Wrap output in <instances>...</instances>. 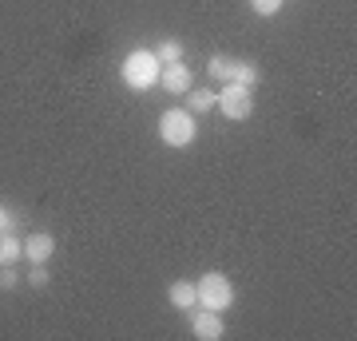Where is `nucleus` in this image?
<instances>
[{
    "label": "nucleus",
    "instance_id": "15",
    "mask_svg": "<svg viewBox=\"0 0 357 341\" xmlns=\"http://www.w3.org/2000/svg\"><path fill=\"white\" fill-rule=\"evenodd\" d=\"M20 286V270L16 266H0V290H16Z\"/></svg>",
    "mask_w": 357,
    "mask_h": 341
},
{
    "label": "nucleus",
    "instance_id": "10",
    "mask_svg": "<svg viewBox=\"0 0 357 341\" xmlns=\"http://www.w3.org/2000/svg\"><path fill=\"white\" fill-rule=\"evenodd\" d=\"M20 258H24V238L13 227L0 230V266H16Z\"/></svg>",
    "mask_w": 357,
    "mask_h": 341
},
{
    "label": "nucleus",
    "instance_id": "9",
    "mask_svg": "<svg viewBox=\"0 0 357 341\" xmlns=\"http://www.w3.org/2000/svg\"><path fill=\"white\" fill-rule=\"evenodd\" d=\"M52 254H56V238H52L48 230H36V234L24 238V258L28 262H48Z\"/></svg>",
    "mask_w": 357,
    "mask_h": 341
},
{
    "label": "nucleus",
    "instance_id": "3",
    "mask_svg": "<svg viewBox=\"0 0 357 341\" xmlns=\"http://www.w3.org/2000/svg\"><path fill=\"white\" fill-rule=\"evenodd\" d=\"M159 139L167 147H191L199 139V123H195V115L187 107H167L159 115Z\"/></svg>",
    "mask_w": 357,
    "mask_h": 341
},
{
    "label": "nucleus",
    "instance_id": "12",
    "mask_svg": "<svg viewBox=\"0 0 357 341\" xmlns=\"http://www.w3.org/2000/svg\"><path fill=\"white\" fill-rule=\"evenodd\" d=\"M187 100H191V107H187L191 115H206V112H215V91H206V88H191V91H187Z\"/></svg>",
    "mask_w": 357,
    "mask_h": 341
},
{
    "label": "nucleus",
    "instance_id": "14",
    "mask_svg": "<svg viewBox=\"0 0 357 341\" xmlns=\"http://www.w3.org/2000/svg\"><path fill=\"white\" fill-rule=\"evenodd\" d=\"M250 8H255V16H278L286 0H250Z\"/></svg>",
    "mask_w": 357,
    "mask_h": 341
},
{
    "label": "nucleus",
    "instance_id": "6",
    "mask_svg": "<svg viewBox=\"0 0 357 341\" xmlns=\"http://www.w3.org/2000/svg\"><path fill=\"white\" fill-rule=\"evenodd\" d=\"M191 333L199 341H218L222 333H227V321H222V314H215V310L195 305V310H191Z\"/></svg>",
    "mask_w": 357,
    "mask_h": 341
},
{
    "label": "nucleus",
    "instance_id": "1",
    "mask_svg": "<svg viewBox=\"0 0 357 341\" xmlns=\"http://www.w3.org/2000/svg\"><path fill=\"white\" fill-rule=\"evenodd\" d=\"M159 72H163V63L155 60L151 48L128 52V60H123V68H119V76H123V84H128L131 91H151L155 84H159Z\"/></svg>",
    "mask_w": 357,
    "mask_h": 341
},
{
    "label": "nucleus",
    "instance_id": "5",
    "mask_svg": "<svg viewBox=\"0 0 357 341\" xmlns=\"http://www.w3.org/2000/svg\"><path fill=\"white\" fill-rule=\"evenodd\" d=\"M215 107L227 119L243 123L255 115V88H243V84H222V91H215Z\"/></svg>",
    "mask_w": 357,
    "mask_h": 341
},
{
    "label": "nucleus",
    "instance_id": "11",
    "mask_svg": "<svg viewBox=\"0 0 357 341\" xmlns=\"http://www.w3.org/2000/svg\"><path fill=\"white\" fill-rule=\"evenodd\" d=\"M151 52H155V60H159V63H183V56H187V44H183L178 36H167V40H159Z\"/></svg>",
    "mask_w": 357,
    "mask_h": 341
},
{
    "label": "nucleus",
    "instance_id": "7",
    "mask_svg": "<svg viewBox=\"0 0 357 341\" xmlns=\"http://www.w3.org/2000/svg\"><path fill=\"white\" fill-rule=\"evenodd\" d=\"M159 88L171 91V96H187V91H191V68H187V63H163Z\"/></svg>",
    "mask_w": 357,
    "mask_h": 341
},
{
    "label": "nucleus",
    "instance_id": "2",
    "mask_svg": "<svg viewBox=\"0 0 357 341\" xmlns=\"http://www.w3.org/2000/svg\"><path fill=\"white\" fill-rule=\"evenodd\" d=\"M206 76H211V79H222V84H243V88H258V84H262L258 63L234 60V56H222V52L206 60Z\"/></svg>",
    "mask_w": 357,
    "mask_h": 341
},
{
    "label": "nucleus",
    "instance_id": "16",
    "mask_svg": "<svg viewBox=\"0 0 357 341\" xmlns=\"http://www.w3.org/2000/svg\"><path fill=\"white\" fill-rule=\"evenodd\" d=\"M16 222H20V215H16V211H8V206H4V202H0V230L16 227Z\"/></svg>",
    "mask_w": 357,
    "mask_h": 341
},
{
    "label": "nucleus",
    "instance_id": "4",
    "mask_svg": "<svg viewBox=\"0 0 357 341\" xmlns=\"http://www.w3.org/2000/svg\"><path fill=\"white\" fill-rule=\"evenodd\" d=\"M195 294H199V305L203 310H215V314H227L230 305H234V286L218 270H211V274H203V278L195 282Z\"/></svg>",
    "mask_w": 357,
    "mask_h": 341
},
{
    "label": "nucleus",
    "instance_id": "8",
    "mask_svg": "<svg viewBox=\"0 0 357 341\" xmlns=\"http://www.w3.org/2000/svg\"><path fill=\"white\" fill-rule=\"evenodd\" d=\"M167 302L175 305L178 314H191L195 305H199V294H195V282L191 278H175L167 286Z\"/></svg>",
    "mask_w": 357,
    "mask_h": 341
},
{
    "label": "nucleus",
    "instance_id": "13",
    "mask_svg": "<svg viewBox=\"0 0 357 341\" xmlns=\"http://www.w3.org/2000/svg\"><path fill=\"white\" fill-rule=\"evenodd\" d=\"M48 282H52L48 262H32V270H28V286H32V290H44Z\"/></svg>",
    "mask_w": 357,
    "mask_h": 341
}]
</instances>
